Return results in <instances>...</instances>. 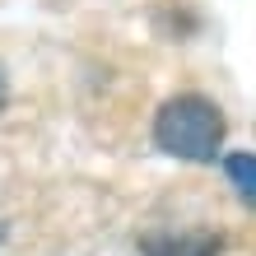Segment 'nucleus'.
<instances>
[{
  "mask_svg": "<svg viewBox=\"0 0 256 256\" xmlns=\"http://www.w3.org/2000/svg\"><path fill=\"white\" fill-rule=\"evenodd\" d=\"M154 144L172 158L186 163H210L224 144V112L200 94L168 98L154 116Z\"/></svg>",
  "mask_w": 256,
  "mask_h": 256,
  "instance_id": "obj_1",
  "label": "nucleus"
},
{
  "mask_svg": "<svg viewBox=\"0 0 256 256\" xmlns=\"http://www.w3.org/2000/svg\"><path fill=\"white\" fill-rule=\"evenodd\" d=\"M144 252L149 256H214L219 238H210V233H196V238H144Z\"/></svg>",
  "mask_w": 256,
  "mask_h": 256,
  "instance_id": "obj_2",
  "label": "nucleus"
},
{
  "mask_svg": "<svg viewBox=\"0 0 256 256\" xmlns=\"http://www.w3.org/2000/svg\"><path fill=\"white\" fill-rule=\"evenodd\" d=\"M224 172H228V182L238 186L247 205H256V154H228L224 158Z\"/></svg>",
  "mask_w": 256,
  "mask_h": 256,
  "instance_id": "obj_3",
  "label": "nucleus"
},
{
  "mask_svg": "<svg viewBox=\"0 0 256 256\" xmlns=\"http://www.w3.org/2000/svg\"><path fill=\"white\" fill-rule=\"evenodd\" d=\"M0 102H5V74H0Z\"/></svg>",
  "mask_w": 256,
  "mask_h": 256,
  "instance_id": "obj_4",
  "label": "nucleus"
}]
</instances>
